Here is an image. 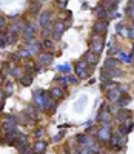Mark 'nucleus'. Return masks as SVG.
I'll return each mask as SVG.
<instances>
[{"mask_svg":"<svg viewBox=\"0 0 134 154\" xmlns=\"http://www.w3.org/2000/svg\"><path fill=\"white\" fill-rule=\"evenodd\" d=\"M128 14L134 19V6H129V8H128Z\"/></svg>","mask_w":134,"mask_h":154,"instance_id":"24","label":"nucleus"},{"mask_svg":"<svg viewBox=\"0 0 134 154\" xmlns=\"http://www.w3.org/2000/svg\"><path fill=\"white\" fill-rule=\"evenodd\" d=\"M99 137H100V139H109V134H108V130H106V126H103V130L99 133Z\"/></svg>","mask_w":134,"mask_h":154,"instance_id":"14","label":"nucleus"},{"mask_svg":"<svg viewBox=\"0 0 134 154\" xmlns=\"http://www.w3.org/2000/svg\"><path fill=\"white\" fill-rule=\"evenodd\" d=\"M11 73H13V76H16V77L19 76V69H17V68H14L13 71H11Z\"/></svg>","mask_w":134,"mask_h":154,"instance_id":"27","label":"nucleus"},{"mask_svg":"<svg viewBox=\"0 0 134 154\" xmlns=\"http://www.w3.org/2000/svg\"><path fill=\"white\" fill-rule=\"evenodd\" d=\"M116 31H117V34H125V28H123V25H120V23H119L117 26H116Z\"/></svg>","mask_w":134,"mask_h":154,"instance_id":"17","label":"nucleus"},{"mask_svg":"<svg viewBox=\"0 0 134 154\" xmlns=\"http://www.w3.org/2000/svg\"><path fill=\"white\" fill-rule=\"evenodd\" d=\"M43 46H45V48H52V42H51V40H45V42H43Z\"/></svg>","mask_w":134,"mask_h":154,"instance_id":"21","label":"nucleus"},{"mask_svg":"<svg viewBox=\"0 0 134 154\" xmlns=\"http://www.w3.org/2000/svg\"><path fill=\"white\" fill-rule=\"evenodd\" d=\"M9 93H13V85H8V86H6V94H9Z\"/></svg>","mask_w":134,"mask_h":154,"instance_id":"26","label":"nucleus"},{"mask_svg":"<svg viewBox=\"0 0 134 154\" xmlns=\"http://www.w3.org/2000/svg\"><path fill=\"white\" fill-rule=\"evenodd\" d=\"M96 16H97L99 19H105L106 16H108V11H105L102 6H97V8H96Z\"/></svg>","mask_w":134,"mask_h":154,"instance_id":"8","label":"nucleus"},{"mask_svg":"<svg viewBox=\"0 0 134 154\" xmlns=\"http://www.w3.org/2000/svg\"><path fill=\"white\" fill-rule=\"evenodd\" d=\"M103 48V37H94L93 42H91V51L99 54Z\"/></svg>","mask_w":134,"mask_h":154,"instance_id":"1","label":"nucleus"},{"mask_svg":"<svg viewBox=\"0 0 134 154\" xmlns=\"http://www.w3.org/2000/svg\"><path fill=\"white\" fill-rule=\"evenodd\" d=\"M119 93H120V88H117V89H113V91H109V93H108V99H109V100H113V102H116V100H117V97H119Z\"/></svg>","mask_w":134,"mask_h":154,"instance_id":"9","label":"nucleus"},{"mask_svg":"<svg viewBox=\"0 0 134 154\" xmlns=\"http://www.w3.org/2000/svg\"><path fill=\"white\" fill-rule=\"evenodd\" d=\"M77 140L80 142V143H88V142H90V139H88L86 136H79Z\"/></svg>","mask_w":134,"mask_h":154,"instance_id":"18","label":"nucleus"},{"mask_svg":"<svg viewBox=\"0 0 134 154\" xmlns=\"http://www.w3.org/2000/svg\"><path fill=\"white\" fill-rule=\"evenodd\" d=\"M106 22H97V23L94 25V29L96 31H99V32H105L106 31Z\"/></svg>","mask_w":134,"mask_h":154,"instance_id":"6","label":"nucleus"},{"mask_svg":"<svg viewBox=\"0 0 134 154\" xmlns=\"http://www.w3.org/2000/svg\"><path fill=\"white\" fill-rule=\"evenodd\" d=\"M57 5L62 6V8H65V6H66V0H57Z\"/></svg>","mask_w":134,"mask_h":154,"instance_id":"22","label":"nucleus"},{"mask_svg":"<svg viewBox=\"0 0 134 154\" xmlns=\"http://www.w3.org/2000/svg\"><path fill=\"white\" fill-rule=\"evenodd\" d=\"M77 74H79V77H85L86 76V60L85 62H79L77 63Z\"/></svg>","mask_w":134,"mask_h":154,"instance_id":"3","label":"nucleus"},{"mask_svg":"<svg viewBox=\"0 0 134 154\" xmlns=\"http://www.w3.org/2000/svg\"><path fill=\"white\" fill-rule=\"evenodd\" d=\"M36 2H37V3H40V2H43V0H36Z\"/></svg>","mask_w":134,"mask_h":154,"instance_id":"28","label":"nucleus"},{"mask_svg":"<svg viewBox=\"0 0 134 154\" xmlns=\"http://www.w3.org/2000/svg\"><path fill=\"white\" fill-rule=\"evenodd\" d=\"M65 28H66V26H65L63 23H57L56 31H54V39H56V40H59V39H60V34H62V32L65 31Z\"/></svg>","mask_w":134,"mask_h":154,"instance_id":"5","label":"nucleus"},{"mask_svg":"<svg viewBox=\"0 0 134 154\" xmlns=\"http://www.w3.org/2000/svg\"><path fill=\"white\" fill-rule=\"evenodd\" d=\"M85 57H86V59H85V60H86V63H94V62H96V57H97V54L91 51V52H88Z\"/></svg>","mask_w":134,"mask_h":154,"instance_id":"11","label":"nucleus"},{"mask_svg":"<svg viewBox=\"0 0 134 154\" xmlns=\"http://www.w3.org/2000/svg\"><path fill=\"white\" fill-rule=\"evenodd\" d=\"M119 57H120V60H123L125 63H131V57L128 54H125V52H119Z\"/></svg>","mask_w":134,"mask_h":154,"instance_id":"13","label":"nucleus"},{"mask_svg":"<svg viewBox=\"0 0 134 154\" xmlns=\"http://www.w3.org/2000/svg\"><path fill=\"white\" fill-rule=\"evenodd\" d=\"M51 94H52V97H56V99H59V97H62V91H60L59 88H54L51 91Z\"/></svg>","mask_w":134,"mask_h":154,"instance_id":"15","label":"nucleus"},{"mask_svg":"<svg viewBox=\"0 0 134 154\" xmlns=\"http://www.w3.org/2000/svg\"><path fill=\"white\" fill-rule=\"evenodd\" d=\"M126 32H128V37H129V39H134V29H128Z\"/></svg>","mask_w":134,"mask_h":154,"instance_id":"25","label":"nucleus"},{"mask_svg":"<svg viewBox=\"0 0 134 154\" xmlns=\"http://www.w3.org/2000/svg\"><path fill=\"white\" fill-rule=\"evenodd\" d=\"M49 20V13H43L40 16V25L42 26H46V22Z\"/></svg>","mask_w":134,"mask_h":154,"instance_id":"12","label":"nucleus"},{"mask_svg":"<svg viewBox=\"0 0 134 154\" xmlns=\"http://www.w3.org/2000/svg\"><path fill=\"white\" fill-rule=\"evenodd\" d=\"M106 66H111V68H114V66H116V60H113V59L106 60Z\"/></svg>","mask_w":134,"mask_h":154,"instance_id":"19","label":"nucleus"},{"mask_svg":"<svg viewBox=\"0 0 134 154\" xmlns=\"http://www.w3.org/2000/svg\"><path fill=\"white\" fill-rule=\"evenodd\" d=\"M20 82H22V85L28 86V85L33 82V76H31V74H26V76H23V77L20 79Z\"/></svg>","mask_w":134,"mask_h":154,"instance_id":"10","label":"nucleus"},{"mask_svg":"<svg viewBox=\"0 0 134 154\" xmlns=\"http://www.w3.org/2000/svg\"><path fill=\"white\" fill-rule=\"evenodd\" d=\"M16 125H17V122H16V120H14L13 117H6L5 122H3V128H6V130L16 128Z\"/></svg>","mask_w":134,"mask_h":154,"instance_id":"4","label":"nucleus"},{"mask_svg":"<svg viewBox=\"0 0 134 154\" xmlns=\"http://www.w3.org/2000/svg\"><path fill=\"white\" fill-rule=\"evenodd\" d=\"M40 62L43 63V65H49L51 63V60H52V56L51 54H40Z\"/></svg>","mask_w":134,"mask_h":154,"instance_id":"7","label":"nucleus"},{"mask_svg":"<svg viewBox=\"0 0 134 154\" xmlns=\"http://www.w3.org/2000/svg\"><path fill=\"white\" fill-rule=\"evenodd\" d=\"M6 28V20L3 17H0V29H5Z\"/></svg>","mask_w":134,"mask_h":154,"instance_id":"20","label":"nucleus"},{"mask_svg":"<svg viewBox=\"0 0 134 154\" xmlns=\"http://www.w3.org/2000/svg\"><path fill=\"white\" fill-rule=\"evenodd\" d=\"M131 3H134V0H131Z\"/></svg>","mask_w":134,"mask_h":154,"instance_id":"29","label":"nucleus"},{"mask_svg":"<svg viewBox=\"0 0 134 154\" xmlns=\"http://www.w3.org/2000/svg\"><path fill=\"white\" fill-rule=\"evenodd\" d=\"M45 148H46V145L42 143V142H39V143L36 145V149H34V151H45Z\"/></svg>","mask_w":134,"mask_h":154,"instance_id":"16","label":"nucleus"},{"mask_svg":"<svg viewBox=\"0 0 134 154\" xmlns=\"http://www.w3.org/2000/svg\"><path fill=\"white\" fill-rule=\"evenodd\" d=\"M133 52H134V46H133Z\"/></svg>","mask_w":134,"mask_h":154,"instance_id":"30","label":"nucleus"},{"mask_svg":"<svg viewBox=\"0 0 134 154\" xmlns=\"http://www.w3.org/2000/svg\"><path fill=\"white\" fill-rule=\"evenodd\" d=\"M31 13H33V14H37V13H39V3H37V5H34V6H33Z\"/></svg>","mask_w":134,"mask_h":154,"instance_id":"23","label":"nucleus"},{"mask_svg":"<svg viewBox=\"0 0 134 154\" xmlns=\"http://www.w3.org/2000/svg\"><path fill=\"white\" fill-rule=\"evenodd\" d=\"M36 34V26L34 25H25L23 28V37L26 42H29V40H33V36Z\"/></svg>","mask_w":134,"mask_h":154,"instance_id":"2","label":"nucleus"}]
</instances>
